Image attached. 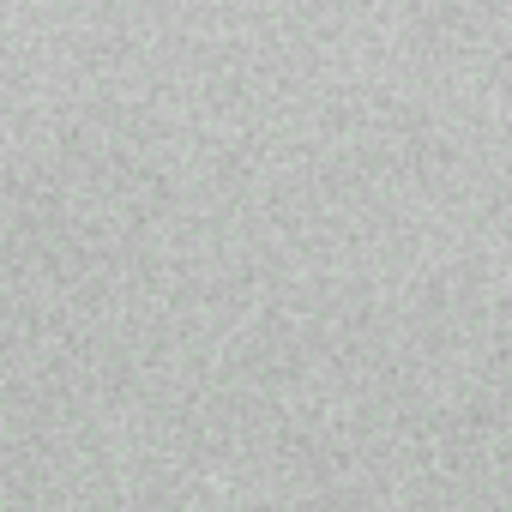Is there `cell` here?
I'll return each mask as SVG.
<instances>
[]
</instances>
